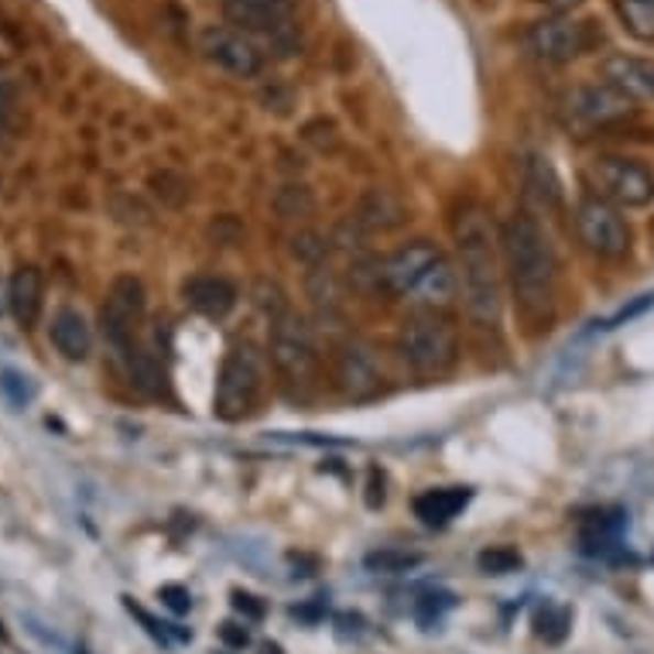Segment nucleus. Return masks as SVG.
I'll use <instances>...</instances> for the list:
<instances>
[{
	"instance_id": "1",
	"label": "nucleus",
	"mask_w": 654,
	"mask_h": 654,
	"mask_svg": "<svg viewBox=\"0 0 654 654\" xmlns=\"http://www.w3.org/2000/svg\"><path fill=\"white\" fill-rule=\"evenodd\" d=\"M459 302L477 326L493 329L504 313V254L501 227L480 203H462L453 216Z\"/></svg>"
},
{
	"instance_id": "2",
	"label": "nucleus",
	"mask_w": 654,
	"mask_h": 654,
	"mask_svg": "<svg viewBox=\"0 0 654 654\" xmlns=\"http://www.w3.org/2000/svg\"><path fill=\"white\" fill-rule=\"evenodd\" d=\"M501 254L517 308L532 323L548 319L555 295V251L532 212H514L501 227Z\"/></svg>"
},
{
	"instance_id": "3",
	"label": "nucleus",
	"mask_w": 654,
	"mask_h": 654,
	"mask_svg": "<svg viewBox=\"0 0 654 654\" xmlns=\"http://www.w3.org/2000/svg\"><path fill=\"white\" fill-rule=\"evenodd\" d=\"M397 353L418 378H446L459 360L456 326L443 313H415L397 333Z\"/></svg>"
},
{
	"instance_id": "4",
	"label": "nucleus",
	"mask_w": 654,
	"mask_h": 654,
	"mask_svg": "<svg viewBox=\"0 0 654 654\" xmlns=\"http://www.w3.org/2000/svg\"><path fill=\"white\" fill-rule=\"evenodd\" d=\"M264 353L254 342H237L224 357L220 378H216L212 412L224 422H240L254 412V404L264 391Z\"/></svg>"
},
{
	"instance_id": "5",
	"label": "nucleus",
	"mask_w": 654,
	"mask_h": 654,
	"mask_svg": "<svg viewBox=\"0 0 654 654\" xmlns=\"http://www.w3.org/2000/svg\"><path fill=\"white\" fill-rule=\"evenodd\" d=\"M589 189L597 193V199L610 206H647L654 199V172L624 154H600L586 172Z\"/></svg>"
},
{
	"instance_id": "6",
	"label": "nucleus",
	"mask_w": 654,
	"mask_h": 654,
	"mask_svg": "<svg viewBox=\"0 0 654 654\" xmlns=\"http://www.w3.org/2000/svg\"><path fill=\"white\" fill-rule=\"evenodd\" d=\"M631 113H634V103L628 97H620L607 83H582L569 89L563 100V120L576 134H593V131L613 128V123L628 120Z\"/></svg>"
},
{
	"instance_id": "7",
	"label": "nucleus",
	"mask_w": 654,
	"mask_h": 654,
	"mask_svg": "<svg viewBox=\"0 0 654 654\" xmlns=\"http://www.w3.org/2000/svg\"><path fill=\"white\" fill-rule=\"evenodd\" d=\"M144 308H148V292L141 277L117 274L107 288V302L100 308V329L113 350L128 353L134 347V333L144 323Z\"/></svg>"
},
{
	"instance_id": "8",
	"label": "nucleus",
	"mask_w": 654,
	"mask_h": 654,
	"mask_svg": "<svg viewBox=\"0 0 654 654\" xmlns=\"http://www.w3.org/2000/svg\"><path fill=\"white\" fill-rule=\"evenodd\" d=\"M576 230H579V240L589 254H597L603 261H620L628 251H631V227L628 220L620 216L617 206L589 196L579 203L576 209Z\"/></svg>"
},
{
	"instance_id": "9",
	"label": "nucleus",
	"mask_w": 654,
	"mask_h": 654,
	"mask_svg": "<svg viewBox=\"0 0 654 654\" xmlns=\"http://www.w3.org/2000/svg\"><path fill=\"white\" fill-rule=\"evenodd\" d=\"M199 55L209 62V66L224 69L230 76L251 79L264 69V55L261 48L243 35L237 28H224V24H209L199 31Z\"/></svg>"
},
{
	"instance_id": "10",
	"label": "nucleus",
	"mask_w": 654,
	"mask_h": 654,
	"mask_svg": "<svg viewBox=\"0 0 654 654\" xmlns=\"http://www.w3.org/2000/svg\"><path fill=\"white\" fill-rule=\"evenodd\" d=\"M271 363L277 373H285L288 381H305L308 373L316 370L319 353H316V339L308 323L295 313H285L282 319H274L271 329Z\"/></svg>"
},
{
	"instance_id": "11",
	"label": "nucleus",
	"mask_w": 654,
	"mask_h": 654,
	"mask_svg": "<svg viewBox=\"0 0 654 654\" xmlns=\"http://www.w3.org/2000/svg\"><path fill=\"white\" fill-rule=\"evenodd\" d=\"M224 18L243 35L285 39L295 28L298 0H220Z\"/></svg>"
},
{
	"instance_id": "12",
	"label": "nucleus",
	"mask_w": 654,
	"mask_h": 654,
	"mask_svg": "<svg viewBox=\"0 0 654 654\" xmlns=\"http://www.w3.org/2000/svg\"><path fill=\"white\" fill-rule=\"evenodd\" d=\"M446 254L439 251L435 243L428 240H412V243H404L397 247L394 254H388L381 261V288L391 292V295H401V298H408L422 277L439 264Z\"/></svg>"
},
{
	"instance_id": "13",
	"label": "nucleus",
	"mask_w": 654,
	"mask_h": 654,
	"mask_svg": "<svg viewBox=\"0 0 654 654\" xmlns=\"http://www.w3.org/2000/svg\"><path fill=\"white\" fill-rule=\"evenodd\" d=\"M336 388L350 401H370L381 391V363L360 339H347L336 350Z\"/></svg>"
},
{
	"instance_id": "14",
	"label": "nucleus",
	"mask_w": 654,
	"mask_h": 654,
	"mask_svg": "<svg viewBox=\"0 0 654 654\" xmlns=\"http://www.w3.org/2000/svg\"><path fill=\"white\" fill-rule=\"evenodd\" d=\"M527 48L545 62H573L589 48L586 24L566 14H552L532 24L527 31Z\"/></svg>"
},
{
	"instance_id": "15",
	"label": "nucleus",
	"mask_w": 654,
	"mask_h": 654,
	"mask_svg": "<svg viewBox=\"0 0 654 654\" xmlns=\"http://www.w3.org/2000/svg\"><path fill=\"white\" fill-rule=\"evenodd\" d=\"M603 83L631 103H654V62L628 52H613L600 62Z\"/></svg>"
},
{
	"instance_id": "16",
	"label": "nucleus",
	"mask_w": 654,
	"mask_h": 654,
	"mask_svg": "<svg viewBox=\"0 0 654 654\" xmlns=\"http://www.w3.org/2000/svg\"><path fill=\"white\" fill-rule=\"evenodd\" d=\"M404 220H408V209H404V203L391 189H367L350 216V227L363 233H384V230H397Z\"/></svg>"
},
{
	"instance_id": "17",
	"label": "nucleus",
	"mask_w": 654,
	"mask_h": 654,
	"mask_svg": "<svg viewBox=\"0 0 654 654\" xmlns=\"http://www.w3.org/2000/svg\"><path fill=\"white\" fill-rule=\"evenodd\" d=\"M237 285L220 274H196L185 282V302L206 319H227L237 308Z\"/></svg>"
},
{
	"instance_id": "18",
	"label": "nucleus",
	"mask_w": 654,
	"mask_h": 654,
	"mask_svg": "<svg viewBox=\"0 0 654 654\" xmlns=\"http://www.w3.org/2000/svg\"><path fill=\"white\" fill-rule=\"evenodd\" d=\"M42 298H45V282H42V271L39 268H18L11 285H8V305H11V316L18 319V326H35L42 316Z\"/></svg>"
},
{
	"instance_id": "19",
	"label": "nucleus",
	"mask_w": 654,
	"mask_h": 654,
	"mask_svg": "<svg viewBox=\"0 0 654 654\" xmlns=\"http://www.w3.org/2000/svg\"><path fill=\"white\" fill-rule=\"evenodd\" d=\"M470 497L473 490L470 487H432L425 493L415 497V517L428 527H443L449 524L453 517H459L466 511V504H470Z\"/></svg>"
},
{
	"instance_id": "20",
	"label": "nucleus",
	"mask_w": 654,
	"mask_h": 654,
	"mask_svg": "<svg viewBox=\"0 0 654 654\" xmlns=\"http://www.w3.org/2000/svg\"><path fill=\"white\" fill-rule=\"evenodd\" d=\"M415 305H418V313H446V308L459 298V277H456V264H449L446 258L435 264L422 282L418 288L408 295Z\"/></svg>"
},
{
	"instance_id": "21",
	"label": "nucleus",
	"mask_w": 654,
	"mask_h": 654,
	"mask_svg": "<svg viewBox=\"0 0 654 654\" xmlns=\"http://www.w3.org/2000/svg\"><path fill=\"white\" fill-rule=\"evenodd\" d=\"M48 336H52V347L66 360H86L89 357L92 329L83 319V313H76V308H62V313H55V319L48 326Z\"/></svg>"
},
{
	"instance_id": "22",
	"label": "nucleus",
	"mask_w": 654,
	"mask_h": 654,
	"mask_svg": "<svg viewBox=\"0 0 654 654\" xmlns=\"http://www.w3.org/2000/svg\"><path fill=\"white\" fill-rule=\"evenodd\" d=\"M128 373H131V384L144 394H162L165 391V370L148 350H134V347L128 350Z\"/></svg>"
},
{
	"instance_id": "23",
	"label": "nucleus",
	"mask_w": 654,
	"mask_h": 654,
	"mask_svg": "<svg viewBox=\"0 0 654 654\" xmlns=\"http://www.w3.org/2000/svg\"><path fill=\"white\" fill-rule=\"evenodd\" d=\"M617 14L641 42H654V0H617Z\"/></svg>"
},
{
	"instance_id": "24",
	"label": "nucleus",
	"mask_w": 654,
	"mask_h": 654,
	"mask_svg": "<svg viewBox=\"0 0 654 654\" xmlns=\"http://www.w3.org/2000/svg\"><path fill=\"white\" fill-rule=\"evenodd\" d=\"M524 178H527V189H532L542 203L555 206L558 199H563V193H558V178H555L548 159H542V154H532V159H527Z\"/></svg>"
},
{
	"instance_id": "25",
	"label": "nucleus",
	"mask_w": 654,
	"mask_h": 654,
	"mask_svg": "<svg viewBox=\"0 0 654 654\" xmlns=\"http://www.w3.org/2000/svg\"><path fill=\"white\" fill-rule=\"evenodd\" d=\"M39 394V384L28 378L21 370H0V397H4L11 408H28Z\"/></svg>"
},
{
	"instance_id": "26",
	"label": "nucleus",
	"mask_w": 654,
	"mask_h": 654,
	"mask_svg": "<svg viewBox=\"0 0 654 654\" xmlns=\"http://www.w3.org/2000/svg\"><path fill=\"white\" fill-rule=\"evenodd\" d=\"M415 566H422V555L404 552V548H381L367 555V569L373 573H408Z\"/></svg>"
},
{
	"instance_id": "27",
	"label": "nucleus",
	"mask_w": 654,
	"mask_h": 654,
	"mask_svg": "<svg viewBox=\"0 0 654 654\" xmlns=\"http://www.w3.org/2000/svg\"><path fill=\"white\" fill-rule=\"evenodd\" d=\"M477 566H480V573H487V576H511V573H517V569L524 566V558H521L514 548H508V545H497V548L480 552Z\"/></svg>"
},
{
	"instance_id": "28",
	"label": "nucleus",
	"mask_w": 654,
	"mask_h": 654,
	"mask_svg": "<svg viewBox=\"0 0 654 654\" xmlns=\"http://www.w3.org/2000/svg\"><path fill=\"white\" fill-rule=\"evenodd\" d=\"M313 196H308V189H302V185H285L282 193H277L274 199V209L285 216V220H302V216L313 212Z\"/></svg>"
},
{
	"instance_id": "29",
	"label": "nucleus",
	"mask_w": 654,
	"mask_h": 654,
	"mask_svg": "<svg viewBox=\"0 0 654 654\" xmlns=\"http://www.w3.org/2000/svg\"><path fill=\"white\" fill-rule=\"evenodd\" d=\"M538 637H545L548 644H558L566 634H569V624H573V617H569V610H563V607H545L542 613H538Z\"/></svg>"
},
{
	"instance_id": "30",
	"label": "nucleus",
	"mask_w": 654,
	"mask_h": 654,
	"mask_svg": "<svg viewBox=\"0 0 654 654\" xmlns=\"http://www.w3.org/2000/svg\"><path fill=\"white\" fill-rule=\"evenodd\" d=\"M308 295L316 298L319 308H336L339 302V285H336V277L329 274V268H313L308 271Z\"/></svg>"
},
{
	"instance_id": "31",
	"label": "nucleus",
	"mask_w": 654,
	"mask_h": 654,
	"mask_svg": "<svg viewBox=\"0 0 654 654\" xmlns=\"http://www.w3.org/2000/svg\"><path fill=\"white\" fill-rule=\"evenodd\" d=\"M292 254H295L298 261H305V264L319 268V261L326 258V243H323V237H319V233L302 230V233L292 240Z\"/></svg>"
},
{
	"instance_id": "32",
	"label": "nucleus",
	"mask_w": 654,
	"mask_h": 654,
	"mask_svg": "<svg viewBox=\"0 0 654 654\" xmlns=\"http://www.w3.org/2000/svg\"><path fill=\"white\" fill-rule=\"evenodd\" d=\"M254 298H258V305L264 308V313L271 316V323H274V319H282V316L288 313L285 292L277 288L274 282H258V288H254Z\"/></svg>"
},
{
	"instance_id": "33",
	"label": "nucleus",
	"mask_w": 654,
	"mask_h": 654,
	"mask_svg": "<svg viewBox=\"0 0 654 654\" xmlns=\"http://www.w3.org/2000/svg\"><path fill=\"white\" fill-rule=\"evenodd\" d=\"M159 600H162L172 613H189V607H193L189 589H182V586H162V589H159Z\"/></svg>"
},
{
	"instance_id": "34",
	"label": "nucleus",
	"mask_w": 654,
	"mask_h": 654,
	"mask_svg": "<svg viewBox=\"0 0 654 654\" xmlns=\"http://www.w3.org/2000/svg\"><path fill=\"white\" fill-rule=\"evenodd\" d=\"M233 610H237V613H243L247 620H261L268 607H264L258 597H251V593H240V589H237V593H233Z\"/></svg>"
},
{
	"instance_id": "35",
	"label": "nucleus",
	"mask_w": 654,
	"mask_h": 654,
	"mask_svg": "<svg viewBox=\"0 0 654 654\" xmlns=\"http://www.w3.org/2000/svg\"><path fill=\"white\" fill-rule=\"evenodd\" d=\"M128 610H131V613H134V617L141 620V624L148 628V634H151V637H159V641H168V631H165V624L159 628V620H154V617H151L148 610H141V607H138L134 600H128Z\"/></svg>"
},
{
	"instance_id": "36",
	"label": "nucleus",
	"mask_w": 654,
	"mask_h": 654,
	"mask_svg": "<svg viewBox=\"0 0 654 654\" xmlns=\"http://www.w3.org/2000/svg\"><path fill=\"white\" fill-rule=\"evenodd\" d=\"M220 637H224V644H230V647H247V644H251V634H247L240 624H224V628H220Z\"/></svg>"
},
{
	"instance_id": "37",
	"label": "nucleus",
	"mask_w": 654,
	"mask_h": 654,
	"mask_svg": "<svg viewBox=\"0 0 654 654\" xmlns=\"http://www.w3.org/2000/svg\"><path fill=\"white\" fill-rule=\"evenodd\" d=\"M11 107H14V97H11V86L0 83V134L8 128V117H11Z\"/></svg>"
},
{
	"instance_id": "38",
	"label": "nucleus",
	"mask_w": 654,
	"mask_h": 654,
	"mask_svg": "<svg viewBox=\"0 0 654 654\" xmlns=\"http://www.w3.org/2000/svg\"><path fill=\"white\" fill-rule=\"evenodd\" d=\"M545 4L552 8V11H558V14H566V11H573V8H579L582 0H545Z\"/></svg>"
}]
</instances>
